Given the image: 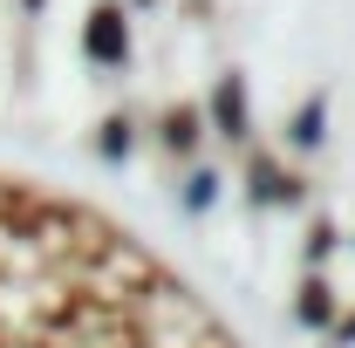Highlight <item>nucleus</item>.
<instances>
[{
	"mask_svg": "<svg viewBox=\"0 0 355 348\" xmlns=\"http://www.w3.org/2000/svg\"><path fill=\"white\" fill-rule=\"evenodd\" d=\"M110 116L96 177L0 150V348H355V218L280 157H205L130 184Z\"/></svg>",
	"mask_w": 355,
	"mask_h": 348,
	"instance_id": "obj_1",
	"label": "nucleus"
}]
</instances>
